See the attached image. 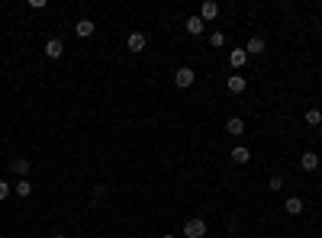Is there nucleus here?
<instances>
[{"instance_id":"423d86ee","label":"nucleus","mask_w":322,"mask_h":238,"mask_svg":"<svg viewBox=\"0 0 322 238\" xmlns=\"http://www.w3.org/2000/svg\"><path fill=\"white\" fill-rule=\"evenodd\" d=\"M61 52H65V42H61V39H49V42H45V55L49 58H61Z\"/></svg>"},{"instance_id":"412c9836","label":"nucleus","mask_w":322,"mask_h":238,"mask_svg":"<svg viewBox=\"0 0 322 238\" xmlns=\"http://www.w3.org/2000/svg\"><path fill=\"white\" fill-rule=\"evenodd\" d=\"M161 238H177V235H171V232H168V235H161Z\"/></svg>"},{"instance_id":"1a4fd4ad","label":"nucleus","mask_w":322,"mask_h":238,"mask_svg":"<svg viewBox=\"0 0 322 238\" xmlns=\"http://www.w3.org/2000/svg\"><path fill=\"white\" fill-rule=\"evenodd\" d=\"M245 52H248V55H264V39L261 36H251L248 45H245Z\"/></svg>"},{"instance_id":"f8f14e48","label":"nucleus","mask_w":322,"mask_h":238,"mask_svg":"<svg viewBox=\"0 0 322 238\" xmlns=\"http://www.w3.org/2000/svg\"><path fill=\"white\" fill-rule=\"evenodd\" d=\"M284 209H287L290 216H300V213H303V200H300V196H290V200L284 203Z\"/></svg>"},{"instance_id":"9b49d317","label":"nucleus","mask_w":322,"mask_h":238,"mask_svg":"<svg viewBox=\"0 0 322 238\" xmlns=\"http://www.w3.org/2000/svg\"><path fill=\"white\" fill-rule=\"evenodd\" d=\"M245 61H248V52H245V49H235V52H229V65H232V68H242Z\"/></svg>"},{"instance_id":"7ed1b4c3","label":"nucleus","mask_w":322,"mask_h":238,"mask_svg":"<svg viewBox=\"0 0 322 238\" xmlns=\"http://www.w3.org/2000/svg\"><path fill=\"white\" fill-rule=\"evenodd\" d=\"M216 16H219V3H216V0H207V3L200 6V19H203V23H213Z\"/></svg>"},{"instance_id":"f3484780","label":"nucleus","mask_w":322,"mask_h":238,"mask_svg":"<svg viewBox=\"0 0 322 238\" xmlns=\"http://www.w3.org/2000/svg\"><path fill=\"white\" fill-rule=\"evenodd\" d=\"M16 193H19V196H29V193H32V183H29V180H19V183H16Z\"/></svg>"},{"instance_id":"9d476101","label":"nucleus","mask_w":322,"mask_h":238,"mask_svg":"<svg viewBox=\"0 0 322 238\" xmlns=\"http://www.w3.org/2000/svg\"><path fill=\"white\" fill-rule=\"evenodd\" d=\"M225 132H229V135H245V122L238 116H232L229 122H225Z\"/></svg>"},{"instance_id":"f257e3e1","label":"nucleus","mask_w":322,"mask_h":238,"mask_svg":"<svg viewBox=\"0 0 322 238\" xmlns=\"http://www.w3.org/2000/svg\"><path fill=\"white\" fill-rule=\"evenodd\" d=\"M184 235H187V238H203V235H207V222H203V219H187Z\"/></svg>"},{"instance_id":"2eb2a0df","label":"nucleus","mask_w":322,"mask_h":238,"mask_svg":"<svg viewBox=\"0 0 322 238\" xmlns=\"http://www.w3.org/2000/svg\"><path fill=\"white\" fill-rule=\"evenodd\" d=\"M74 32H78V36H81V39H87V36H94V23H91V19H81V23H78V26H74Z\"/></svg>"},{"instance_id":"4468645a","label":"nucleus","mask_w":322,"mask_h":238,"mask_svg":"<svg viewBox=\"0 0 322 238\" xmlns=\"http://www.w3.org/2000/svg\"><path fill=\"white\" fill-rule=\"evenodd\" d=\"M145 49V36H142V32H132V36H129V52H142Z\"/></svg>"},{"instance_id":"a211bd4d","label":"nucleus","mask_w":322,"mask_h":238,"mask_svg":"<svg viewBox=\"0 0 322 238\" xmlns=\"http://www.w3.org/2000/svg\"><path fill=\"white\" fill-rule=\"evenodd\" d=\"M210 45H213V49H222V45H225V36H222V32H213V36H210Z\"/></svg>"},{"instance_id":"4be33fe9","label":"nucleus","mask_w":322,"mask_h":238,"mask_svg":"<svg viewBox=\"0 0 322 238\" xmlns=\"http://www.w3.org/2000/svg\"><path fill=\"white\" fill-rule=\"evenodd\" d=\"M52 238H68V235H61V232H58V235H52Z\"/></svg>"},{"instance_id":"6e6552de","label":"nucleus","mask_w":322,"mask_h":238,"mask_svg":"<svg viewBox=\"0 0 322 238\" xmlns=\"http://www.w3.org/2000/svg\"><path fill=\"white\" fill-rule=\"evenodd\" d=\"M229 155H232V161H235V164H248V158H251V152L245 145H235Z\"/></svg>"},{"instance_id":"0eeeda50","label":"nucleus","mask_w":322,"mask_h":238,"mask_svg":"<svg viewBox=\"0 0 322 238\" xmlns=\"http://www.w3.org/2000/svg\"><path fill=\"white\" fill-rule=\"evenodd\" d=\"M225 87H229V90H232V93H242V90H245V87H248V80H245V78H242V74H232V78H229V80H225Z\"/></svg>"},{"instance_id":"5701e85b","label":"nucleus","mask_w":322,"mask_h":238,"mask_svg":"<svg viewBox=\"0 0 322 238\" xmlns=\"http://www.w3.org/2000/svg\"><path fill=\"white\" fill-rule=\"evenodd\" d=\"M319 132H322V126H319Z\"/></svg>"},{"instance_id":"20e7f679","label":"nucleus","mask_w":322,"mask_h":238,"mask_svg":"<svg viewBox=\"0 0 322 238\" xmlns=\"http://www.w3.org/2000/svg\"><path fill=\"white\" fill-rule=\"evenodd\" d=\"M10 171H13V174H19V177H26V174L32 171L29 158H13V161H10Z\"/></svg>"},{"instance_id":"6ab92c4d","label":"nucleus","mask_w":322,"mask_h":238,"mask_svg":"<svg viewBox=\"0 0 322 238\" xmlns=\"http://www.w3.org/2000/svg\"><path fill=\"white\" fill-rule=\"evenodd\" d=\"M6 196H10V183L0 180V200H6Z\"/></svg>"},{"instance_id":"dca6fc26","label":"nucleus","mask_w":322,"mask_h":238,"mask_svg":"<svg viewBox=\"0 0 322 238\" xmlns=\"http://www.w3.org/2000/svg\"><path fill=\"white\" fill-rule=\"evenodd\" d=\"M306 122H310V126H322V113L319 110H306Z\"/></svg>"},{"instance_id":"39448f33","label":"nucleus","mask_w":322,"mask_h":238,"mask_svg":"<svg viewBox=\"0 0 322 238\" xmlns=\"http://www.w3.org/2000/svg\"><path fill=\"white\" fill-rule=\"evenodd\" d=\"M300 167H303V171H316V167H319V155H316V152H303Z\"/></svg>"},{"instance_id":"aec40b11","label":"nucleus","mask_w":322,"mask_h":238,"mask_svg":"<svg viewBox=\"0 0 322 238\" xmlns=\"http://www.w3.org/2000/svg\"><path fill=\"white\" fill-rule=\"evenodd\" d=\"M268 187H271V190H280V187H284V180H280V177H271Z\"/></svg>"},{"instance_id":"f03ea898","label":"nucleus","mask_w":322,"mask_h":238,"mask_svg":"<svg viewBox=\"0 0 322 238\" xmlns=\"http://www.w3.org/2000/svg\"><path fill=\"white\" fill-rule=\"evenodd\" d=\"M194 80H197V74L190 71V68H177V71H174V84L181 87V90H187V87L194 84Z\"/></svg>"},{"instance_id":"ddd939ff","label":"nucleus","mask_w":322,"mask_h":238,"mask_svg":"<svg viewBox=\"0 0 322 238\" xmlns=\"http://www.w3.org/2000/svg\"><path fill=\"white\" fill-rule=\"evenodd\" d=\"M203 26H207V23H203L200 16H187V32H190V36H200Z\"/></svg>"}]
</instances>
